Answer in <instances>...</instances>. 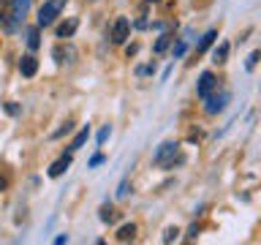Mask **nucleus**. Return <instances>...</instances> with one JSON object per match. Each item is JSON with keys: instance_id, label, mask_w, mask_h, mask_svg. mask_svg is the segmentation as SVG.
Returning <instances> with one entry per match:
<instances>
[{"instance_id": "1", "label": "nucleus", "mask_w": 261, "mask_h": 245, "mask_svg": "<svg viewBox=\"0 0 261 245\" xmlns=\"http://www.w3.org/2000/svg\"><path fill=\"white\" fill-rule=\"evenodd\" d=\"M174 153H177L174 142H163L158 147V153L152 155V163H155V166H174Z\"/></svg>"}, {"instance_id": "2", "label": "nucleus", "mask_w": 261, "mask_h": 245, "mask_svg": "<svg viewBox=\"0 0 261 245\" xmlns=\"http://www.w3.org/2000/svg\"><path fill=\"white\" fill-rule=\"evenodd\" d=\"M57 14H60V0H46V3L41 6V11H38V24L41 28L52 24Z\"/></svg>"}, {"instance_id": "3", "label": "nucleus", "mask_w": 261, "mask_h": 245, "mask_svg": "<svg viewBox=\"0 0 261 245\" xmlns=\"http://www.w3.org/2000/svg\"><path fill=\"white\" fill-rule=\"evenodd\" d=\"M128 36H130V22L125 19V16H117L114 24H112V41L114 44H125Z\"/></svg>"}, {"instance_id": "4", "label": "nucleus", "mask_w": 261, "mask_h": 245, "mask_svg": "<svg viewBox=\"0 0 261 245\" xmlns=\"http://www.w3.org/2000/svg\"><path fill=\"white\" fill-rule=\"evenodd\" d=\"M215 87H218L215 74H212V71H204V74H201V79H199V85H196V95H199V98H210Z\"/></svg>"}, {"instance_id": "5", "label": "nucleus", "mask_w": 261, "mask_h": 245, "mask_svg": "<svg viewBox=\"0 0 261 245\" xmlns=\"http://www.w3.org/2000/svg\"><path fill=\"white\" fill-rule=\"evenodd\" d=\"M28 6H30V0H14V11H11V19L6 22V28H8V30H14V24L19 22L24 14H28Z\"/></svg>"}, {"instance_id": "6", "label": "nucleus", "mask_w": 261, "mask_h": 245, "mask_svg": "<svg viewBox=\"0 0 261 245\" xmlns=\"http://www.w3.org/2000/svg\"><path fill=\"white\" fill-rule=\"evenodd\" d=\"M228 93H220V95H210L207 98V114H218V112H223L226 109V104H228Z\"/></svg>"}, {"instance_id": "7", "label": "nucleus", "mask_w": 261, "mask_h": 245, "mask_svg": "<svg viewBox=\"0 0 261 245\" xmlns=\"http://www.w3.org/2000/svg\"><path fill=\"white\" fill-rule=\"evenodd\" d=\"M36 71H38V60L33 55H24L19 60V74L22 77H36Z\"/></svg>"}, {"instance_id": "8", "label": "nucleus", "mask_w": 261, "mask_h": 245, "mask_svg": "<svg viewBox=\"0 0 261 245\" xmlns=\"http://www.w3.org/2000/svg\"><path fill=\"white\" fill-rule=\"evenodd\" d=\"M68 166H71V155H63V158H57L52 166H49L46 175L49 177H60V175H65V169H68Z\"/></svg>"}, {"instance_id": "9", "label": "nucleus", "mask_w": 261, "mask_h": 245, "mask_svg": "<svg viewBox=\"0 0 261 245\" xmlns=\"http://www.w3.org/2000/svg\"><path fill=\"white\" fill-rule=\"evenodd\" d=\"M79 28V19H68V22H63L60 28H57V38H71L73 33H76Z\"/></svg>"}, {"instance_id": "10", "label": "nucleus", "mask_w": 261, "mask_h": 245, "mask_svg": "<svg viewBox=\"0 0 261 245\" xmlns=\"http://www.w3.org/2000/svg\"><path fill=\"white\" fill-rule=\"evenodd\" d=\"M87 139H90V128L85 126V128H79V134H76V136H73V142H71V147H68V150H71V153H76L79 147H85V142H87Z\"/></svg>"}, {"instance_id": "11", "label": "nucleus", "mask_w": 261, "mask_h": 245, "mask_svg": "<svg viewBox=\"0 0 261 245\" xmlns=\"http://www.w3.org/2000/svg\"><path fill=\"white\" fill-rule=\"evenodd\" d=\"M215 38H218V30H207L201 36V41H199V46H196V49H199V52H207V49L215 44Z\"/></svg>"}, {"instance_id": "12", "label": "nucleus", "mask_w": 261, "mask_h": 245, "mask_svg": "<svg viewBox=\"0 0 261 245\" xmlns=\"http://www.w3.org/2000/svg\"><path fill=\"white\" fill-rule=\"evenodd\" d=\"M134 237H136V226H134V224L120 226V232H117V240H120V242H130Z\"/></svg>"}, {"instance_id": "13", "label": "nucleus", "mask_w": 261, "mask_h": 245, "mask_svg": "<svg viewBox=\"0 0 261 245\" xmlns=\"http://www.w3.org/2000/svg\"><path fill=\"white\" fill-rule=\"evenodd\" d=\"M28 46L30 49H38L41 46V24H36V28L28 30Z\"/></svg>"}, {"instance_id": "14", "label": "nucleus", "mask_w": 261, "mask_h": 245, "mask_svg": "<svg viewBox=\"0 0 261 245\" xmlns=\"http://www.w3.org/2000/svg\"><path fill=\"white\" fill-rule=\"evenodd\" d=\"M226 57H228V44H220V46H215V52H212V63L223 65V63H226Z\"/></svg>"}, {"instance_id": "15", "label": "nucleus", "mask_w": 261, "mask_h": 245, "mask_svg": "<svg viewBox=\"0 0 261 245\" xmlns=\"http://www.w3.org/2000/svg\"><path fill=\"white\" fill-rule=\"evenodd\" d=\"M171 41H174V36H171V33H163V36H161L158 41H155V52H158V55H161V52H166Z\"/></svg>"}, {"instance_id": "16", "label": "nucleus", "mask_w": 261, "mask_h": 245, "mask_svg": "<svg viewBox=\"0 0 261 245\" xmlns=\"http://www.w3.org/2000/svg\"><path fill=\"white\" fill-rule=\"evenodd\" d=\"M114 218H117V212H114L109 204H103V207H101V220H103V224H112Z\"/></svg>"}, {"instance_id": "17", "label": "nucleus", "mask_w": 261, "mask_h": 245, "mask_svg": "<svg viewBox=\"0 0 261 245\" xmlns=\"http://www.w3.org/2000/svg\"><path fill=\"white\" fill-rule=\"evenodd\" d=\"M261 60V49H256V52H250V57H248V63H245V68L248 71H253L256 68V63Z\"/></svg>"}, {"instance_id": "18", "label": "nucleus", "mask_w": 261, "mask_h": 245, "mask_svg": "<svg viewBox=\"0 0 261 245\" xmlns=\"http://www.w3.org/2000/svg\"><path fill=\"white\" fill-rule=\"evenodd\" d=\"M177 234H179V229H177V226H169L166 232H163V242H174Z\"/></svg>"}, {"instance_id": "19", "label": "nucleus", "mask_w": 261, "mask_h": 245, "mask_svg": "<svg viewBox=\"0 0 261 245\" xmlns=\"http://www.w3.org/2000/svg\"><path fill=\"white\" fill-rule=\"evenodd\" d=\"M71 128H73V122H71V120H65V122H63V128H57V131H55V134H52V136H55V139H60L63 134H68V131H71Z\"/></svg>"}, {"instance_id": "20", "label": "nucleus", "mask_w": 261, "mask_h": 245, "mask_svg": "<svg viewBox=\"0 0 261 245\" xmlns=\"http://www.w3.org/2000/svg\"><path fill=\"white\" fill-rule=\"evenodd\" d=\"M106 161V155L103 153H95L93 158H90V169H95V166H101V163Z\"/></svg>"}, {"instance_id": "21", "label": "nucleus", "mask_w": 261, "mask_h": 245, "mask_svg": "<svg viewBox=\"0 0 261 245\" xmlns=\"http://www.w3.org/2000/svg\"><path fill=\"white\" fill-rule=\"evenodd\" d=\"M109 134H112V128H109V126H103L101 131H98V144H103L106 139H109Z\"/></svg>"}, {"instance_id": "22", "label": "nucleus", "mask_w": 261, "mask_h": 245, "mask_svg": "<svg viewBox=\"0 0 261 245\" xmlns=\"http://www.w3.org/2000/svg\"><path fill=\"white\" fill-rule=\"evenodd\" d=\"M182 52H185V44H182V41H179V44L174 46V57H182Z\"/></svg>"}, {"instance_id": "23", "label": "nucleus", "mask_w": 261, "mask_h": 245, "mask_svg": "<svg viewBox=\"0 0 261 245\" xmlns=\"http://www.w3.org/2000/svg\"><path fill=\"white\" fill-rule=\"evenodd\" d=\"M55 242H57V245H63V242H68V234H57V237H55Z\"/></svg>"}, {"instance_id": "24", "label": "nucleus", "mask_w": 261, "mask_h": 245, "mask_svg": "<svg viewBox=\"0 0 261 245\" xmlns=\"http://www.w3.org/2000/svg\"><path fill=\"white\" fill-rule=\"evenodd\" d=\"M0 188H6V177H0Z\"/></svg>"}, {"instance_id": "25", "label": "nucleus", "mask_w": 261, "mask_h": 245, "mask_svg": "<svg viewBox=\"0 0 261 245\" xmlns=\"http://www.w3.org/2000/svg\"><path fill=\"white\" fill-rule=\"evenodd\" d=\"M0 3H14V0H0Z\"/></svg>"}, {"instance_id": "26", "label": "nucleus", "mask_w": 261, "mask_h": 245, "mask_svg": "<svg viewBox=\"0 0 261 245\" xmlns=\"http://www.w3.org/2000/svg\"><path fill=\"white\" fill-rule=\"evenodd\" d=\"M147 3H158V0H147Z\"/></svg>"}]
</instances>
